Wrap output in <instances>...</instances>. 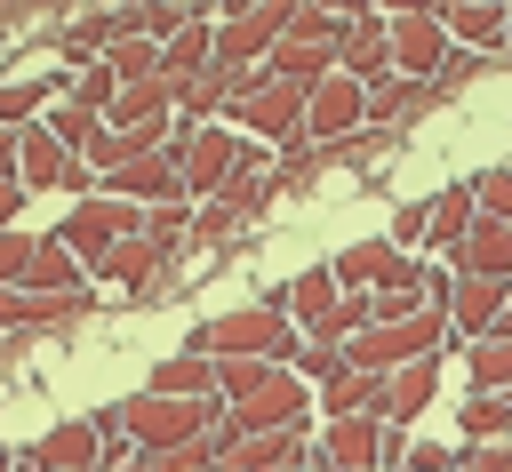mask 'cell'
Masks as SVG:
<instances>
[{"instance_id":"1","label":"cell","mask_w":512,"mask_h":472,"mask_svg":"<svg viewBox=\"0 0 512 472\" xmlns=\"http://www.w3.org/2000/svg\"><path fill=\"white\" fill-rule=\"evenodd\" d=\"M192 352L208 360H272V368H296V320H288V288L280 296H256L240 312H216L208 328H192Z\"/></svg>"},{"instance_id":"2","label":"cell","mask_w":512,"mask_h":472,"mask_svg":"<svg viewBox=\"0 0 512 472\" xmlns=\"http://www.w3.org/2000/svg\"><path fill=\"white\" fill-rule=\"evenodd\" d=\"M144 224H152V208H136V200H112V192H96V200H72L64 208V224H56V240L88 264V272H104V256L120 248V240H144Z\"/></svg>"},{"instance_id":"3","label":"cell","mask_w":512,"mask_h":472,"mask_svg":"<svg viewBox=\"0 0 512 472\" xmlns=\"http://www.w3.org/2000/svg\"><path fill=\"white\" fill-rule=\"evenodd\" d=\"M168 152H176L192 200H224L232 168L248 160V136H240V128H216V120H208V128H184V120H176V144H168Z\"/></svg>"},{"instance_id":"4","label":"cell","mask_w":512,"mask_h":472,"mask_svg":"<svg viewBox=\"0 0 512 472\" xmlns=\"http://www.w3.org/2000/svg\"><path fill=\"white\" fill-rule=\"evenodd\" d=\"M304 112H312V88H288V80H272V72H256V88L232 104V120H240V136H256L264 152L280 144H304Z\"/></svg>"},{"instance_id":"5","label":"cell","mask_w":512,"mask_h":472,"mask_svg":"<svg viewBox=\"0 0 512 472\" xmlns=\"http://www.w3.org/2000/svg\"><path fill=\"white\" fill-rule=\"evenodd\" d=\"M296 32V8L264 0V8H216V64H272V48Z\"/></svg>"},{"instance_id":"6","label":"cell","mask_w":512,"mask_h":472,"mask_svg":"<svg viewBox=\"0 0 512 472\" xmlns=\"http://www.w3.org/2000/svg\"><path fill=\"white\" fill-rule=\"evenodd\" d=\"M448 56H456V40H448V24L432 16V8H392V72L400 80H440L448 72Z\"/></svg>"},{"instance_id":"7","label":"cell","mask_w":512,"mask_h":472,"mask_svg":"<svg viewBox=\"0 0 512 472\" xmlns=\"http://www.w3.org/2000/svg\"><path fill=\"white\" fill-rule=\"evenodd\" d=\"M304 408H312V384H304L296 368H272L248 400H232V424H240V440H256V432H288V424H304Z\"/></svg>"},{"instance_id":"8","label":"cell","mask_w":512,"mask_h":472,"mask_svg":"<svg viewBox=\"0 0 512 472\" xmlns=\"http://www.w3.org/2000/svg\"><path fill=\"white\" fill-rule=\"evenodd\" d=\"M304 136H312V144H352V136H368V88H360L352 72H328V80L312 88Z\"/></svg>"},{"instance_id":"9","label":"cell","mask_w":512,"mask_h":472,"mask_svg":"<svg viewBox=\"0 0 512 472\" xmlns=\"http://www.w3.org/2000/svg\"><path fill=\"white\" fill-rule=\"evenodd\" d=\"M384 440H392L384 416H336V424L312 432V448H320L328 464H344V472H384Z\"/></svg>"},{"instance_id":"10","label":"cell","mask_w":512,"mask_h":472,"mask_svg":"<svg viewBox=\"0 0 512 472\" xmlns=\"http://www.w3.org/2000/svg\"><path fill=\"white\" fill-rule=\"evenodd\" d=\"M32 456H40L48 472H104V464H112V440L96 432V416H64V424H48V432L32 440Z\"/></svg>"},{"instance_id":"11","label":"cell","mask_w":512,"mask_h":472,"mask_svg":"<svg viewBox=\"0 0 512 472\" xmlns=\"http://www.w3.org/2000/svg\"><path fill=\"white\" fill-rule=\"evenodd\" d=\"M336 72H352L360 88L400 80V72H392V16H384V8H360V16H352V40H344V64H336Z\"/></svg>"},{"instance_id":"12","label":"cell","mask_w":512,"mask_h":472,"mask_svg":"<svg viewBox=\"0 0 512 472\" xmlns=\"http://www.w3.org/2000/svg\"><path fill=\"white\" fill-rule=\"evenodd\" d=\"M104 192H112V200H136V208L192 200V192H184V168H176V152H144V160H128L120 176H104Z\"/></svg>"},{"instance_id":"13","label":"cell","mask_w":512,"mask_h":472,"mask_svg":"<svg viewBox=\"0 0 512 472\" xmlns=\"http://www.w3.org/2000/svg\"><path fill=\"white\" fill-rule=\"evenodd\" d=\"M504 304H512V288H504V280H464V272H456V296H448V320H456V336H464V344H480V336H496V320H504Z\"/></svg>"},{"instance_id":"14","label":"cell","mask_w":512,"mask_h":472,"mask_svg":"<svg viewBox=\"0 0 512 472\" xmlns=\"http://www.w3.org/2000/svg\"><path fill=\"white\" fill-rule=\"evenodd\" d=\"M448 264H456L464 280H504V288H512V224L480 216V224H472V240H464Z\"/></svg>"},{"instance_id":"15","label":"cell","mask_w":512,"mask_h":472,"mask_svg":"<svg viewBox=\"0 0 512 472\" xmlns=\"http://www.w3.org/2000/svg\"><path fill=\"white\" fill-rule=\"evenodd\" d=\"M424 208H432V248H440V256H456V248L472 240V224H480V192H472V176H456V184L432 192Z\"/></svg>"},{"instance_id":"16","label":"cell","mask_w":512,"mask_h":472,"mask_svg":"<svg viewBox=\"0 0 512 472\" xmlns=\"http://www.w3.org/2000/svg\"><path fill=\"white\" fill-rule=\"evenodd\" d=\"M440 24H448V40H456V48H472V56H496V48H504V32H512V8H488V0H456Z\"/></svg>"},{"instance_id":"17","label":"cell","mask_w":512,"mask_h":472,"mask_svg":"<svg viewBox=\"0 0 512 472\" xmlns=\"http://www.w3.org/2000/svg\"><path fill=\"white\" fill-rule=\"evenodd\" d=\"M432 392H440V352L392 368V384H384V424H416V416L432 408Z\"/></svg>"},{"instance_id":"18","label":"cell","mask_w":512,"mask_h":472,"mask_svg":"<svg viewBox=\"0 0 512 472\" xmlns=\"http://www.w3.org/2000/svg\"><path fill=\"white\" fill-rule=\"evenodd\" d=\"M104 64H112V80H120V88L160 80V40H144V32H136V8H120V40L104 48Z\"/></svg>"},{"instance_id":"19","label":"cell","mask_w":512,"mask_h":472,"mask_svg":"<svg viewBox=\"0 0 512 472\" xmlns=\"http://www.w3.org/2000/svg\"><path fill=\"white\" fill-rule=\"evenodd\" d=\"M336 304H344L336 264H312V272H296V280H288V320H304V336H312V328H320Z\"/></svg>"},{"instance_id":"20","label":"cell","mask_w":512,"mask_h":472,"mask_svg":"<svg viewBox=\"0 0 512 472\" xmlns=\"http://www.w3.org/2000/svg\"><path fill=\"white\" fill-rule=\"evenodd\" d=\"M384 384L392 376H368V368H344L328 392H320V424H336V416H384Z\"/></svg>"},{"instance_id":"21","label":"cell","mask_w":512,"mask_h":472,"mask_svg":"<svg viewBox=\"0 0 512 472\" xmlns=\"http://www.w3.org/2000/svg\"><path fill=\"white\" fill-rule=\"evenodd\" d=\"M400 256H408V248H392V240H352V248L336 256V280H344L352 296H376V288H384V272H392Z\"/></svg>"},{"instance_id":"22","label":"cell","mask_w":512,"mask_h":472,"mask_svg":"<svg viewBox=\"0 0 512 472\" xmlns=\"http://www.w3.org/2000/svg\"><path fill=\"white\" fill-rule=\"evenodd\" d=\"M152 392H168V400H224L208 352H176V360H160V368H152Z\"/></svg>"},{"instance_id":"23","label":"cell","mask_w":512,"mask_h":472,"mask_svg":"<svg viewBox=\"0 0 512 472\" xmlns=\"http://www.w3.org/2000/svg\"><path fill=\"white\" fill-rule=\"evenodd\" d=\"M80 272H88V264H80L56 232H40V256H32V280H24V288H40V296H80Z\"/></svg>"},{"instance_id":"24","label":"cell","mask_w":512,"mask_h":472,"mask_svg":"<svg viewBox=\"0 0 512 472\" xmlns=\"http://www.w3.org/2000/svg\"><path fill=\"white\" fill-rule=\"evenodd\" d=\"M160 256H168L160 240H120V248L104 256V280H120L128 296H144V288L160 280Z\"/></svg>"},{"instance_id":"25","label":"cell","mask_w":512,"mask_h":472,"mask_svg":"<svg viewBox=\"0 0 512 472\" xmlns=\"http://www.w3.org/2000/svg\"><path fill=\"white\" fill-rule=\"evenodd\" d=\"M440 88H424V80H384V88H368V128L384 136L392 120H408V112H424Z\"/></svg>"},{"instance_id":"26","label":"cell","mask_w":512,"mask_h":472,"mask_svg":"<svg viewBox=\"0 0 512 472\" xmlns=\"http://www.w3.org/2000/svg\"><path fill=\"white\" fill-rule=\"evenodd\" d=\"M168 112H176V88L168 80H144V88H120V104H112L104 128H144V120H168Z\"/></svg>"},{"instance_id":"27","label":"cell","mask_w":512,"mask_h":472,"mask_svg":"<svg viewBox=\"0 0 512 472\" xmlns=\"http://www.w3.org/2000/svg\"><path fill=\"white\" fill-rule=\"evenodd\" d=\"M464 360H472V392H512V336H480L464 344Z\"/></svg>"},{"instance_id":"28","label":"cell","mask_w":512,"mask_h":472,"mask_svg":"<svg viewBox=\"0 0 512 472\" xmlns=\"http://www.w3.org/2000/svg\"><path fill=\"white\" fill-rule=\"evenodd\" d=\"M40 128H48V136H56V144H64L72 160H80V152H88V144L104 136V120H96V112H80V104H56V112H48Z\"/></svg>"},{"instance_id":"29","label":"cell","mask_w":512,"mask_h":472,"mask_svg":"<svg viewBox=\"0 0 512 472\" xmlns=\"http://www.w3.org/2000/svg\"><path fill=\"white\" fill-rule=\"evenodd\" d=\"M64 104H80V112H96V120H112V104H120V80H112V64H96V72H80V80L64 88Z\"/></svg>"},{"instance_id":"30","label":"cell","mask_w":512,"mask_h":472,"mask_svg":"<svg viewBox=\"0 0 512 472\" xmlns=\"http://www.w3.org/2000/svg\"><path fill=\"white\" fill-rule=\"evenodd\" d=\"M344 368H352V360H344V352H336V344H304V352H296V376H304V384H312V392H328V384H336V376H344Z\"/></svg>"},{"instance_id":"31","label":"cell","mask_w":512,"mask_h":472,"mask_svg":"<svg viewBox=\"0 0 512 472\" xmlns=\"http://www.w3.org/2000/svg\"><path fill=\"white\" fill-rule=\"evenodd\" d=\"M32 256H40L32 232H0V288H24L32 280Z\"/></svg>"},{"instance_id":"32","label":"cell","mask_w":512,"mask_h":472,"mask_svg":"<svg viewBox=\"0 0 512 472\" xmlns=\"http://www.w3.org/2000/svg\"><path fill=\"white\" fill-rule=\"evenodd\" d=\"M48 104V80H0V128H16L24 112H40ZM48 120V112H40Z\"/></svg>"},{"instance_id":"33","label":"cell","mask_w":512,"mask_h":472,"mask_svg":"<svg viewBox=\"0 0 512 472\" xmlns=\"http://www.w3.org/2000/svg\"><path fill=\"white\" fill-rule=\"evenodd\" d=\"M264 376H272V360H216V392L224 400H248Z\"/></svg>"},{"instance_id":"34","label":"cell","mask_w":512,"mask_h":472,"mask_svg":"<svg viewBox=\"0 0 512 472\" xmlns=\"http://www.w3.org/2000/svg\"><path fill=\"white\" fill-rule=\"evenodd\" d=\"M472 192H480V216L512 224V168H480V176H472Z\"/></svg>"},{"instance_id":"35","label":"cell","mask_w":512,"mask_h":472,"mask_svg":"<svg viewBox=\"0 0 512 472\" xmlns=\"http://www.w3.org/2000/svg\"><path fill=\"white\" fill-rule=\"evenodd\" d=\"M192 200H168V208H152V224H144V240H160V248H176V232H192Z\"/></svg>"},{"instance_id":"36","label":"cell","mask_w":512,"mask_h":472,"mask_svg":"<svg viewBox=\"0 0 512 472\" xmlns=\"http://www.w3.org/2000/svg\"><path fill=\"white\" fill-rule=\"evenodd\" d=\"M456 472H512V440H480V448H464Z\"/></svg>"},{"instance_id":"37","label":"cell","mask_w":512,"mask_h":472,"mask_svg":"<svg viewBox=\"0 0 512 472\" xmlns=\"http://www.w3.org/2000/svg\"><path fill=\"white\" fill-rule=\"evenodd\" d=\"M224 232H240V216H232L224 200H208V208L192 216V240H224Z\"/></svg>"},{"instance_id":"38","label":"cell","mask_w":512,"mask_h":472,"mask_svg":"<svg viewBox=\"0 0 512 472\" xmlns=\"http://www.w3.org/2000/svg\"><path fill=\"white\" fill-rule=\"evenodd\" d=\"M456 464H464V448H440V440L408 448V472H456Z\"/></svg>"},{"instance_id":"39","label":"cell","mask_w":512,"mask_h":472,"mask_svg":"<svg viewBox=\"0 0 512 472\" xmlns=\"http://www.w3.org/2000/svg\"><path fill=\"white\" fill-rule=\"evenodd\" d=\"M16 208H24V184L0 176V232H16Z\"/></svg>"},{"instance_id":"40","label":"cell","mask_w":512,"mask_h":472,"mask_svg":"<svg viewBox=\"0 0 512 472\" xmlns=\"http://www.w3.org/2000/svg\"><path fill=\"white\" fill-rule=\"evenodd\" d=\"M16 152H24V128H0V176H16Z\"/></svg>"},{"instance_id":"41","label":"cell","mask_w":512,"mask_h":472,"mask_svg":"<svg viewBox=\"0 0 512 472\" xmlns=\"http://www.w3.org/2000/svg\"><path fill=\"white\" fill-rule=\"evenodd\" d=\"M304 472H344V464H328V456H320V448H312V464H304Z\"/></svg>"},{"instance_id":"42","label":"cell","mask_w":512,"mask_h":472,"mask_svg":"<svg viewBox=\"0 0 512 472\" xmlns=\"http://www.w3.org/2000/svg\"><path fill=\"white\" fill-rule=\"evenodd\" d=\"M16 472H48V464H40V456H32V448H24V456H16Z\"/></svg>"},{"instance_id":"43","label":"cell","mask_w":512,"mask_h":472,"mask_svg":"<svg viewBox=\"0 0 512 472\" xmlns=\"http://www.w3.org/2000/svg\"><path fill=\"white\" fill-rule=\"evenodd\" d=\"M496 336H512V304H504V320H496Z\"/></svg>"},{"instance_id":"44","label":"cell","mask_w":512,"mask_h":472,"mask_svg":"<svg viewBox=\"0 0 512 472\" xmlns=\"http://www.w3.org/2000/svg\"><path fill=\"white\" fill-rule=\"evenodd\" d=\"M0 472H16V456H8V448H0Z\"/></svg>"},{"instance_id":"45","label":"cell","mask_w":512,"mask_h":472,"mask_svg":"<svg viewBox=\"0 0 512 472\" xmlns=\"http://www.w3.org/2000/svg\"><path fill=\"white\" fill-rule=\"evenodd\" d=\"M224 472H248V464H224Z\"/></svg>"}]
</instances>
